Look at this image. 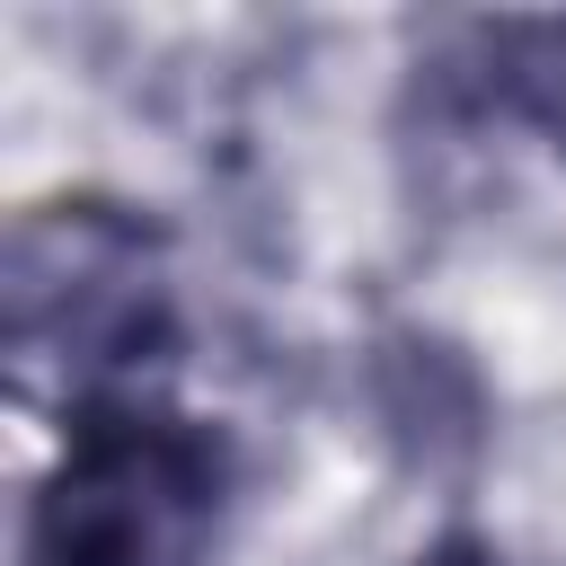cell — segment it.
<instances>
[{
  "mask_svg": "<svg viewBox=\"0 0 566 566\" xmlns=\"http://www.w3.org/2000/svg\"><path fill=\"white\" fill-rule=\"evenodd\" d=\"M221 522V442L195 416L106 398L35 495L27 566H195Z\"/></svg>",
  "mask_w": 566,
  "mask_h": 566,
  "instance_id": "obj_1",
  "label": "cell"
},
{
  "mask_svg": "<svg viewBox=\"0 0 566 566\" xmlns=\"http://www.w3.org/2000/svg\"><path fill=\"white\" fill-rule=\"evenodd\" d=\"M416 566H504V557H495L486 539H442V548H433V557H416Z\"/></svg>",
  "mask_w": 566,
  "mask_h": 566,
  "instance_id": "obj_3",
  "label": "cell"
},
{
  "mask_svg": "<svg viewBox=\"0 0 566 566\" xmlns=\"http://www.w3.org/2000/svg\"><path fill=\"white\" fill-rule=\"evenodd\" d=\"M486 97L566 150V18H522L486 35Z\"/></svg>",
  "mask_w": 566,
  "mask_h": 566,
  "instance_id": "obj_2",
  "label": "cell"
}]
</instances>
